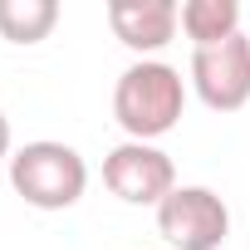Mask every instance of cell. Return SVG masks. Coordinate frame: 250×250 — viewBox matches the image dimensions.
<instances>
[{"label":"cell","instance_id":"cell-4","mask_svg":"<svg viewBox=\"0 0 250 250\" xmlns=\"http://www.w3.org/2000/svg\"><path fill=\"white\" fill-rule=\"evenodd\" d=\"M157 230L172 250H221L230 235V211L211 187H177L157 206Z\"/></svg>","mask_w":250,"mask_h":250},{"label":"cell","instance_id":"cell-2","mask_svg":"<svg viewBox=\"0 0 250 250\" xmlns=\"http://www.w3.org/2000/svg\"><path fill=\"white\" fill-rule=\"evenodd\" d=\"M10 187L35 211H69L88 187V162L69 143L40 138V143H25L20 152H10Z\"/></svg>","mask_w":250,"mask_h":250},{"label":"cell","instance_id":"cell-7","mask_svg":"<svg viewBox=\"0 0 250 250\" xmlns=\"http://www.w3.org/2000/svg\"><path fill=\"white\" fill-rule=\"evenodd\" d=\"M182 35L191 49H211L230 35H240V5L235 0H187L182 5Z\"/></svg>","mask_w":250,"mask_h":250},{"label":"cell","instance_id":"cell-8","mask_svg":"<svg viewBox=\"0 0 250 250\" xmlns=\"http://www.w3.org/2000/svg\"><path fill=\"white\" fill-rule=\"evenodd\" d=\"M59 25V0H0V40L40 44Z\"/></svg>","mask_w":250,"mask_h":250},{"label":"cell","instance_id":"cell-5","mask_svg":"<svg viewBox=\"0 0 250 250\" xmlns=\"http://www.w3.org/2000/svg\"><path fill=\"white\" fill-rule=\"evenodd\" d=\"M191 88L211 113H235L250 103V35H230L211 49H191Z\"/></svg>","mask_w":250,"mask_h":250},{"label":"cell","instance_id":"cell-1","mask_svg":"<svg viewBox=\"0 0 250 250\" xmlns=\"http://www.w3.org/2000/svg\"><path fill=\"white\" fill-rule=\"evenodd\" d=\"M182 108H187V79L162 64V59H138L118 74V88H113V118L118 128L128 133L133 143H157L167 138L177 123H182Z\"/></svg>","mask_w":250,"mask_h":250},{"label":"cell","instance_id":"cell-6","mask_svg":"<svg viewBox=\"0 0 250 250\" xmlns=\"http://www.w3.org/2000/svg\"><path fill=\"white\" fill-rule=\"evenodd\" d=\"M108 25L133 54H157L182 30V5L172 0H108Z\"/></svg>","mask_w":250,"mask_h":250},{"label":"cell","instance_id":"cell-3","mask_svg":"<svg viewBox=\"0 0 250 250\" xmlns=\"http://www.w3.org/2000/svg\"><path fill=\"white\" fill-rule=\"evenodd\" d=\"M103 187L128 206H162L177 191V167L157 143H118L103 157Z\"/></svg>","mask_w":250,"mask_h":250},{"label":"cell","instance_id":"cell-9","mask_svg":"<svg viewBox=\"0 0 250 250\" xmlns=\"http://www.w3.org/2000/svg\"><path fill=\"white\" fill-rule=\"evenodd\" d=\"M5 157H10V118L0 113V162H5Z\"/></svg>","mask_w":250,"mask_h":250}]
</instances>
